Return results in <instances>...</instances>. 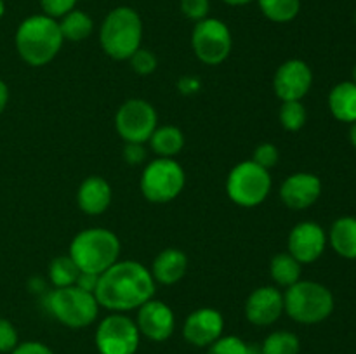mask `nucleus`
<instances>
[{"label":"nucleus","instance_id":"nucleus-18","mask_svg":"<svg viewBox=\"0 0 356 354\" xmlns=\"http://www.w3.org/2000/svg\"><path fill=\"white\" fill-rule=\"evenodd\" d=\"M80 210L89 215H99L108 210L111 203V186L99 176H90L80 184L76 193Z\"/></svg>","mask_w":356,"mask_h":354},{"label":"nucleus","instance_id":"nucleus-1","mask_svg":"<svg viewBox=\"0 0 356 354\" xmlns=\"http://www.w3.org/2000/svg\"><path fill=\"white\" fill-rule=\"evenodd\" d=\"M96 301L115 312L139 309L155 295V280L149 269L136 260H117L97 281Z\"/></svg>","mask_w":356,"mask_h":354},{"label":"nucleus","instance_id":"nucleus-36","mask_svg":"<svg viewBox=\"0 0 356 354\" xmlns=\"http://www.w3.org/2000/svg\"><path fill=\"white\" fill-rule=\"evenodd\" d=\"M10 354H54V353H52L51 347H47L45 344L30 340V342L17 344Z\"/></svg>","mask_w":356,"mask_h":354},{"label":"nucleus","instance_id":"nucleus-24","mask_svg":"<svg viewBox=\"0 0 356 354\" xmlns=\"http://www.w3.org/2000/svg\"><path fill=\"white\" fill-rule=\"evenodd\" d=\"M302 264L298 262L289 252L277 253L270 262V274L273 281L280 287H292L301 278Z\"/></svg>","mask_w":356,"mask_h":354},{"label":"nucleus","instance_id":"nucleus-11","mask_svg":"<svg viewBox=\"0 0 356 354\" xmlns=\"http://www.w3.org/2000/svg\"><path fill=\"white\" fill-rule=\"evenodd\" d=\"M156 111L148 101L129 99L115 115V128L125 142L145 144L156 128Z\"/></svg>","mask_w":356,"mask_h":354},{"label":"nucleus","instance_id":"nucleus-38","mask_svg":"<svg viewBox=\"0 0 356 354\" xmlns=\"http://www.w3.org/2000/svg\"><path fill=\"white\" fill-rule=\"evenodd\" d=\"M97 281H99V274H92V273H83L80 271L79 278L75 281V287H79L80 290L89 292V294H94L97 287Z\"/></svg>","mask_w":356,"mask_h":354},{"label":"nucleus","instance_id":"nucleus-37","mask_svg":"<svg viewBox=\"0 0 356 354\" xmlns=\"http://www.w3.org/2000/svg\"><path fill=\"white\" fill-rule=\"evenodd\" d=\"M177 89H179V92L184 94V96H193V94H197L198 90L202 89V82L198 76H181L179 82H177Z\"/></svg>","mask_w":356,"mask_h":354},{"label":"nucleus","instance_id":"nucleus-20","mask_svg":"<svg viewBox=\"0 0 356 354\" xmlns=\"http://www.w3.org/2000/svg\"><path fill=\"white\" fill-rule=\"evenodd\" d=\"M329 108L334 118L346 124L356 121V83L341 82L330 90Z\"/></svg>","mask_w":356,"mask_h":354},{"label":"nucleus","instance_id":"nucleus-31","mask_svg":"<svg viewBox=\"0 0 356 354\" xmlns=\"http://www.w3.org/2000/svg\"><path fill=\"white\" fill-rule=\"evenodd\" d=\"M278 156L280 155H278L277 146L271 144V142H263V144H259L254 149L252 162L257 163L259 167H263V169L270 170L278 163Z\"/></svg>","mask_w":356,"mask_h":354},{"label":"nucleus","instance_id":"nucleus-15","mask_svg":"<svg viewBox=\"0 0 356 354\" xmlns=\"http://www.w3.org/2000/svg\"><path fill=\"white\" fill-rule=\"evenodd\" d=\"M225 319L218 309L202 307L191 312L183 325V337L186 342L197 347H209L222 337Z\"/></svg>","mask_w":356,"mask_h":354},{"label":"nucleus","instance_id":"nucleus-35","mask_svg":"<svg viewBox=\"0 0 356 354\" xmlns=\"http://www.w3.org/2000/svg\"><path fill=\"white\" fill-rule=\"evenodd\" d=\"M146 156V148L139 142H125V148H124V158L129 165H141L145 163Z\"/></svg>","mask_w":356,"mask_h":354},{"label":"nucleus","instance_id":"nucleus-9","mask_svg":"<svg viewBox=\"0 0 356 354\" xmlns=\"http://www.w3.org/2000/svg\"><path fill=\"white\" fill-rule=\"evenodd\" d=\"M191 45L202 62L209 66L221 65L232 52V31L221 19L205 17L195 24Z\"/></svg>","mask_w":356,"mask_h":354},{"label":"nucleus","instance_id":"nucleus-41","mask_svg":"<svg viewBox=\"0 0 356 354\" xmlns=\"http://www.w3.org/2000/svg\"><path fill=\"white\" fill-rule=\"evenodd\" d=\"M350 141H351V144L356 148V121L351 125V128H350Z\"/></svg>","mask_w":356,"mask_h":354},{"label":"nucleus","instance_id":"nucleus-25","mask_svg":"<svg viewBox=\"0 0 356 354\" xmlns=\"http://www.w3.org/2000/svg\"><path fill=\"white\" fill-rule=\"evenodd\" d=\"M80 269L70 255H59L49 264V278L56 288L72 287L79 278Z\"/></svg>","mask_w":356,"mask_h":354},{"label":"nucleus","instance_id":"nucleus-17","mask_svg":"<svg viewBox=\"0 0 356 354\" xmlns=\"http://www.w3.org/2000/svg\"><path fill=\"white\" fill-rule=\"evenodd\" d=\"M322 194V180L309 172H298L289 176L280 187V198L289 208L305 210L309 208Z\"/></svg>","mask_w":356,"mask_h":354},{"label":"nucleus","instance_id":"nucleus-29","mask_svg":"<svg viewBox=\"0 0 356 354\" xmlns=\"http://www.w3.org/2000/svg\"><path fill=\"white\" fill-rule=\"evenodd\" d=\"M207 354H252V347L247 346L240 337L228 335L219 337L214 344H211Z\"/></svg>","mask_w":356,"mask_h":354},{"label":"nucleus","instance_id":"nucleus-8","mask_svg":"<svg viewBox=\"0 0 356 354\" xmlns=\"http://www.w3.org/2000/svg\"><path fill=\"white\" fill-rule=\"evenodd\" d=\"M184 180V170L176 160L156 158L143 170L141 191L152 203H167L179 196Z\"/></svg>","mask_w":356,"mask_h":354},{"label":"nucleus","instance_id":"nucleus-40","mask_svg":"<svg viewBox=\"0 0 356 354\" xmlns=\"http://www.w3.org/2000/svg\"><path fill=\"white\" fill-rule=\"evenodd\" d=\"M222 2H226L228 6H245V3L252 2V0H222Z\"/></svg>","mask_w":356,"mask_h":354},{"label":"nucleus","instance_id":"nucleus-14","mask_svg":"<svg viewBox=\"0 0 356 354\" xmlns=\"http://www.w3.org/2000/svg\"><path fill=\"white\" fill-rule=\"evenodd\" d=\"M138 325L139 333L148 337L155 342H163L169 339L176 328V316L172 309L162 301L149 298L148 302L138 309Z\"/></svg>","mask_w":356,"mask_h":354},{"label":"nucleus","instance_id":"nucleus-6","mask_svg":"<svg viewBox=\"0 0 356 354\" xmlns=\"http://www.w3.org/2000/svg\"><path fill=\"white\" fill-rule=\"evenodd\" d=\"M44 305L59 323L70 328L89 326L99 312L96 295L80 290L75 285L49 292Z\"/></svg>","mask_w":356,"mask_h":354},{"label":"nucleus","instance_id":"nucleus-13","mask_svg":"<svg viewBox=\"0 0 356 354\" xmlns=\"http://www.w3.org/2000/svg\"><path fill=\"white\" fill-rule=\"evenodd\" d=\"M327 235L316 222H299L289 235V253L301 264H312L322 257Z\"/></svg>","mask_w":356,"mask_h":354},{"label":"nucleus","instance_id":"nucleus-34","mask_svg":"<svg viewBox=\"0 0 356 354\" xmlns=\"http://www.w3.org/2000/svg\"><path fill=\"white\" fill-rule=\"evenodd\" d=\"M79 0H40L44 14L49 17H63L70 10L75 9Z\"/></svg>","mask_w":356,"mask_h":354},{"label":"nucleus","instance_id":"nucleus-23","mask_svg":"<svg viewBox=\"0 0 356 354\" xmlns=\"http://www.w3.org/2000/svg\"><path fill=\"white\" fill-rule=\"evenodd\" d=\"M59 30L65 40L70 42H82L90 37L94 30L92 17L83 10H70L68 14L61 17L59 21Z\"/></svg>","mask_w":356,"mask_h":354},{"label":"nucleus","instance_id":"nucleus-10","mask_svg":"<svg viewBox=\"0 0 356 354\" xmlns=\"http://www.w3.org/2000/svg\"><path fill=\"white\" fill-rule=\"evenodd\" d=\"M139 339L141 333L136 321L122 312L106 316L96 330V347L99 354H136Z\"/></svg>","mask_w":356,"mask_h":354},{"label":"nucleus","instance_id":"nucleus-21","mask_svg":"<svg viewBox=\"0 0 356 354\" xmlns=\"http://www.w3.org/2000/svg\"><path fill=\"white\" fill-rule=\"evenodd\" d=\"M330 245L344 259H356V217H339L330 228Z\"/></svg>","mask_w":356,"mask_h":354},{"label":"nucleus","instance_id":"nucleus-2","mask_svg":"<svg viewBox=\"0 0 356 354\" xmlns=\"http://www.w3.org/2000/svg\"><path fill=\"white\" fill-rule=\"evenodd\" d=\"M65 42L59 23L45 14L26 17L17 26L16 49L21 59L30 66H44L51 62L61 51Z\"/></svg>","mask_w":356,"mask_h":354},{"label":"nucleus","instance_id":"nucleus-43","mask_svg":"<svg viewBox=\"0 0 356 354\" xmlns=\"http://www.w3.org/2000/svg\"><path fill=\"white\" fill-rule=\"evenodd\" d=\"M353 82L356 83V65H355V68H353Z\"/></svg>","mask_w":356,"mask_h":354},{"label":"nucleus","instance_id":"nucleus-12","mask_svg":"<svg viewBox=\"0 0 356 354\" xmlns=\"http://www.w3.org/2000/svg\"><path fill=\"white\" fill-rule=\"evenodd\" d=\"M313 71L302 59H289L278 66L273 78L275 94L282 101H301L309 92Z\"/></svg>","mask_w":356,"mask_h":354},{"label":"nucleus","instance_id":"nucleus-42","mask_svg":"<svg viewBox=\"0 0 356 354\" xmlns=\"http://www.w3.org/2000/svg\"><path fill=\"white\" fill-rule=\"evenodd\" d=\"M3 12H6V3H3V0H0V17L3 16Z\"/></svg>","mask_w":356,"mask_h":354},{"label":"nucleus","instance_id":"nucleus-28","mask_svg":"<svg viewBox=\"0 0 356 354\" xmlns=\"http://www.w3.org/2000/svg\"><path fill=\"white\" fill-rule=\"evenodd\" d=\"M278 117L285 130L298 132L306 124V108L302 106L301 101H284Z\"/></svg>","mask_w":356,"mask_h":354},{"label":"nucleus","instance_id":"nucleus-33","mask_svg":"<svg viewBox=\"0 0 356 354\" xmlns=\"http://www.w3.org/2000/svg\"><path fill=\"white\" fill-rule=\"evenodd\" d=\"M17 346V332L13 323L0 318V353H13Z\"/></svg>","mask_w":356,"mask_h":354},{"label":"nucleus","instance_id":"nucleus-27","mask_svg":"<svg viewBox=\"0 0 356 354\" xmlns=\"http://www.w3.org/2000/svg\"><path fill=\"white\" fill-rule=\"evenodd\" d=\"M261 10L275 23H289L301 9V0H257Z\"/></svg>","mask_w":356,"mask_h":354},{"label":"nucleus","instance_id":"nucleus-22","mask_svg":"<svg viewBox=\"0 0 356 354\" xmlns=\"http://www.w3.org/2000/svg\"><path fill=\"white\" fill-rule=\"evenodd\" d=\"M149 144L160 158H172V156L179 155L183 149L184 135L174 125H163V127L155 128L149 137Z\"/></svg>","mask_w":356,"mask_h":354},{"label":"nucleus","instance_id":"nucleus-39","mask_svg":"<svg viewBox=\"0 0 356 354\" xmlns=\"http://www.w3.org/2000/svg\"><path fill=\"white\" fill-rule=\"evenodd\" d=\"M7 101H9V89H7V85L3 80H0V113L6 110Z\"/></svg>","mask_w":356,"mask_h":354},{"label":"nucleus","instance_id":"nucleus-26","mask_svg":"<svg viewBox=\"0 0 356 354\" xmlns=\"http://www.w3.org/2000/svg\"><path fill=\"white\" fill-rule=\"evenodd\" d=\"M299 351H301V342L298 335L285 330L270 333L261 347V354H299Z\"/></svg>","mask_w":356,"mask_h":354},{"label":"nucleus","instance_id":"nucleus-7","mask_svg":"<svg viewBox=\"0 0 356 354\" xmlns=\"http://www.w3.org/2000/svg\"><path fill=\"white\" fill-rule=\"evenodd\" d=\"M271 191L270 170L263 169L252 160L240 162L229 172L226 193L233 203L252 208L263 203Z\"/></svg>","mask_w":356,"mask_h":354},{"label":"nucleus","instance_id":"nucleus-3","mask_svg":"<svg viewBox=\"0 0 356 354\" xmlns=\"http://www.w3.org/2000/svg\"><path fill=\"white\" fill-rule=\"evenodd\" d=\"M68 255L83 273L101 274L120 257V239L110 229H83L73 238Z\"/></svg>","mask_w":356,"mask_h":354},{"label":"nucleus","instance_id":"nucleus-4","mask_svg":"<svg viewBox=\"0 0 356 354\" xmlns=\"http://www.w3.org/2000/svg\"><path fill=\"white\" fill-rule=\"evenodd\" d=\"M143 38V23L131 7H117L104 17L99 30V42L110 58L129 59L139 47Z\"/></svg>","mask_w":356,"mask_h":354},{"label":"nucleus","instance_id":"nucleus-44","mask_svg":"<svg viewBox=\"0 0 356 354\" xmlns=\"http://www.w3.org/2000/svg\"><path fill=\"white\" fill-rule=\"evenodd\" d=\"M355 21H356V16H355Z\"/></svg>","mask_w":356,"mask_h":354},{"label":"nucleus","instance_id":"nucleus-5","mask_svg":"<svg viewBox=\"0 0 356 354\" xmlns=\"http://www.w3.org/2000/svg\"><path fill=\"white\" fill-rule=\"evenodd\" d=\"M284 311L302 325L322 323L332 314L334 295L325 285L299 280L285 292Z\"/></svg>","mask_w":356,"mask_h":354},{"label":"nucleus","instance_id":"nucleus-16","mask_svg":"<svg viewBox=\"0 0 356 354\" xmlns=\"http://www.w3.org/2000/svg\"><path fill=\"white\" fill-rule=\"evenodd\" d=\"M284 312V294L275 287L256 288L245 302V316L252 325L270 326Z\"/></svg>","mask_w":356,"mask_h":354},{"label":"nucleus","instance_id":"nucleus-19","mask_svg":"<svg viewBox=\"0 0 356 354\" xmlns=\"http://www.w3.org/2000/svg\"><path fill=\"white\" fill-rule=\"evenodd\" d=\"M188 257L177 248H165L153 260L152 276L162 285H174L186 274Z\"/></svg>","mask_w":356,"mask_h":354},{"label":"nucleus","instance_id":"nucleus-30","mask_svg":"<svg viewBox=\"0 0 356 354\" xmlns=\"http://www.w3.org/2000/svg\"><path fill=\"white\" fill-rule=\"evenodd\" d=\"M129 61H131L132 69H134L136 73H139V75H149V73L155 71L156 66H159L156 56L153 54L152 51H146V49L141 47L129 58Z\"/></svg>","mask_w":356,"mask_h":354},{"label":"nucleus","instance_id":"nucleus-32","mask_svg":"<svg viewBox=\"0 0 356 354\" xmlns=\"http://www.w3.org/2000/svg\"><path fill=\"white\" fill-rule=\"evenodd\" d=\"M209 9H211L209 0H181V10H183L184 16L188 19L197 21V23L207 17Z\"/></svg>","mask_w":356,"mask_h":354}]
</instances>
